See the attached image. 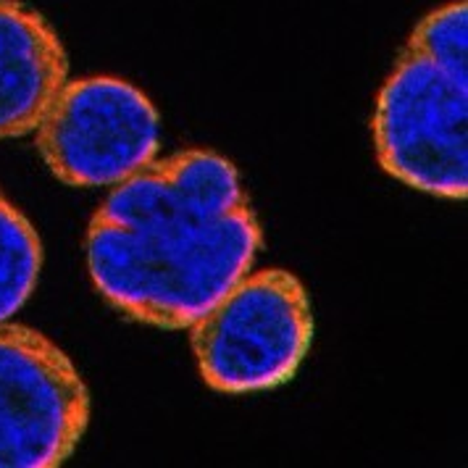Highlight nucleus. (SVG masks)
<instances>
[{"label": "nucleus", "instance_id": "obj_1", "mask_svg": "<svg viewBox=\"0 0 468 468\" xmlns=\"http://www.w3.org/2000/svg\"><path fill=\"white\" fill-rule=\"evenodd\" d=\"M263 234L224 155L185 150L113 185L87 227L95 290L134 321L185 329L242 274Z\"/></svg>", "mask_w": 468, "mask_h": 468}, {"label": "nucleus", "instance_id": "obj_2", "mask_svg": "<svg viewBox=\"0 0 468 468\" xmlns=\"http://www.w3.org/2000/svg\"><path fill=\"white\" fill-rule=\"evenodd\" d=\"M190 329L206 384L248 395L295 377L314 340V314L298 277L261 269L237 279Z\"/></svg>", "mask_w": 468, "mask_h": 468}, {"label": "nucleus", "instance_id": "obj_3", "mask_svg": "<svg viewBox=\"0 0 468 468\" xmlns=\"http://www.w3.org/2000/svg\"><path fill=\"white\" fill-rule=\"evenodd\" d=\"M371 129L387 174L413 190L466 197L468 80L405 50L379 90Z\"/></svg>", "mask_w": 468, "mask_h": 468}, {"label": "nucleus", "instance_id": "obj_4", "mask_svg": "<svg viewBox=\"0 0 468 468\" xmlns=\"http://www.w3.org/2000/svg\"><path fill=\"white\" fill-rule=\"evenodd\" d=\"M35 132L45 166L69 187H113L161 148L158 111L119 77L66 80Z\"/></svg>", "mask_w": 468, "mask_h": 468}, {"label": "nucleus", "instance_id": "obj_5", "mask_svg": "<svg viewBox=\"0 0 468 468\" xmlns=\"http://www.w3.org/2000/svg\"><path fill=\"white\" fill-rule=\"evenodd\" d=\"M90 419L87 387L43 332L0 321V468L61 466Z\"/></svg>", "mask_w": 468, "mask_h": 468}, {"label": "nucleus", "instance_id": "obj_6", "mask_svg": "<svg viewBox=\"0 0 468 468\" xmlns=\"http://www.w3.org/2000/svg\"><path fill=\"white\" fill-rule=\"evenodd\" d=\"M69 58L37 11L0 0V140L35 132L64 87Z\"/></svg>", "mask_w": 468, "mask_h": 468}, {"label": "nucleus", "instance_id": "obj_7", "mask_svg": "<svg viewBox=\"0 0 468 468\" xmlns=\"http://www.w3.org/2000/svg\"><path fill=\"white\" fill-rule=\"evenodd\" d=\"M43 245L37 229L0 192V321H8L37 287Z\"/></svg>", "mask_w": 468, "mask_h": 468}, {"label": "nucleus", "instance_id": "obj_8", "mask_svg": "<svg viewBox=\"0 0 468 468\" xmlns=\"http://www.w3.org/2000/svg\"><path fill=\"white\" fill-rule=\"evenodd\" d=\"M445 71L468 80V5L466 0L447 3L419 24L405 45Z\"/></svg>", "mask_w": 468, "mask_h": 468}]
</instances>
